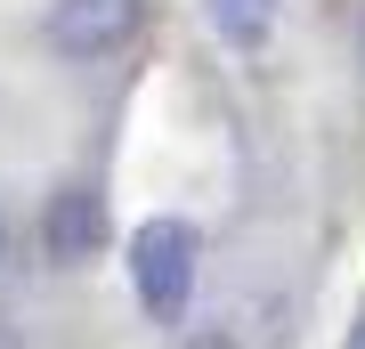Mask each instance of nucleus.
<instances>
[{
    "instance_id": "obj_3",
    "label": "nucleus",
    "mask_w": 365,
    "mask_h": 349,
    "mask_svg": "<svg viewBox=\"0 0 365 349\" xmlns=\"http://www.w3.org/2000/svg\"><path fill=\"white\" fill-rule=\"evenodd\" d=\"M98 244H106L98 187H57V203H49V260H90Z\"/></svg>"
},
{
    "instance_id": "obj_5",
    "label": "nucleus",
    "mask_w": 365,
    "mask_h": 349,
    "mask_svg": "<svg viewBox=\"0 0 365 349\" xmlns=\"http://www.w3.org/2000/svg\"><path fill=\"white\" fill-rule=\"evenodd\" d=\"M341 349H365V317H357V325H349V341H341Z\"/></svg>"
},
{
    "instance_id": "obj_7",
    "label": "nucleus",
    "mask_w": 365,
    "mask_h": 349,
    "mask_svg": "<svg viewBox=\"0 0 365 349\" xmlns=\"http://www.w3.org/2000/svg\"><path fill=\"white\" fill-rule=\"evenodd\" d=\"M0 252H9V220H0Z\"/></svg>"
},
{
    "instance_id": "obj_1",
    "label": "nucleus",
    "mask_w": 365,
    "mask_h": 349,
    "mask_svg": "<svg viewBox=\"0 0 365 349\" xmlns=\"http://www.w3.org/2000/svg\"><path fill=\"white\" fill-rule=\"evenodd\" d=\"M195 228L187 220H146L138 236H130V285H138V300H146V317L155 325H170L187 309V293H195Z\"/></svg>"
},
{
    "instance_id": "obj_8",
    "label": "nucleus",
    "mask_w": 365,
    "mask_h": 349,
    "mask_svg": "<svg viewBox=\"0 0 365 349\" xmlns=\"http://www.w3.org/2000/svg\"><path fill=\"white\" fill-rule=\"evenodd\" d=\"M357 49H365V33H357Z\"/></svg>"
},
{
    "instance_id": "obj_4",
    "label": "nucleus",
    "mask_w": 365,
    "mask_h": 349,
    "mask_svg": "<svg viewBox=\"0 0 365 349\" xmlns=\"http://www.w3.org/2000/svg\"><path fill=\"white\" fill-rule=\"evenodd\" d=\"M203 16L227 49H268V33H276V0H203Z\"/></svg>"
},
{
    "instance_id": "obj_6",
    "label": "nucleus",
    "mask_w": 365,
    "mask_h": 349,
    "mask_svg": "<svg viewBox=\"0 0 365 349\" xmlns=\"http://www.w3.org/2000/svg\"><path fill=\"white\" fill-rule=\"evenodd\" d=\"M0 349H16V325H9V317H0Z\"/></svg>"
},
{
    "instance_id": "obj_2",
    "label": "nucleus",
    "mask_w": 365,
    "mask_h": 349,
    "mask_svg": "<svg viewBox=\"0 0 365 349\" xmlns=\"http://www.w3.org/2000/svg\"><path fill=\"white\" fill-rule=\"evenodd\" d=\"M138 25H146V0H57L49 41L66 57H106V49H122Z\"/></svg>"
}]
</instances>
